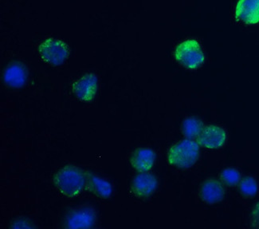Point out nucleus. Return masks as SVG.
I'll list each match as a JSON object with an SVG mask.
<instances>
[{"mask_svg": "<svg viewBox=\"0 0 259 229\" xmlns=\"http://www.w3.org/2000/svg\"><path fill=\"white\" fill-rule=\"evenodd\" d=\"M175 58L179 63L192 70L199 68L205 60L200 45L194 40H186L177 46Z\"/></svg>", "mask_w": 259, "mask_h": 229, "instance_id": "nucleus-3", "label": "nucleus"}, {"mask_svg": "<svg viewBox=\"0 0 259 229\" xmlns=\"http://www.w3.org/2000/svg\"><path fill=\"white\" fill-rule=\"evenodd\" d=\"M235 18L245 24L259 23V0H239Z\"/></svg>", "mask_w": 259, "mask_h": 229, "instance_id": "nucleus-6", "label": "nucleus"}, {"mask_svg": "<svg viewBox=\"0 0 259 229\" xmlns=\"http://www.w3.org/2000/svg\"><path fill=\"white\" fill-rule=\"evenodd\" d=\"M157 186L156 177L149 173H141L132 183V190L140 198H145L154 193Z\"/></svg>", "mask_w": 259, "mask_h": 229, "instance_id": "nucleus-8", "label": "nucleus"}, {"mask_svg": "<svg viewBox=\"0 0 259 229\" xmlns=\"http://www.w3.org/2000/svg\"><path fill=\"white\" fill-rule=\"evenodd\" d=\"M4 81L10 87L20 88L24 86L27 79L26 69L20 63H14L4 72Z\"/></svg>", "mask_w": 259, "mask_h": 229, "instance_id": "nucleus-10", "label": "nucleus"}, {"mask_svg": "<svg viewBox=\"0 0 259 229\" xmlns=\"http://www.w3.org/2000/svg\"><path fill=\"white\" fill-rule=\"evenodd\" d=\"M156 155L149 148H141L134 152L131 164L135 169L141 172L149 171L154 165Z\"/></svg>", "mask_w": 259, "mask_h": 229, "instance_id": "nucleus-12", "label": "nucleus"}, {"mask_svg": "<svg viewBox=\"0 0 259 229\" xmlns=\"http://www.w3.org/2000/svg\"><path fill=\"white\" fill-rule=\"evenodd\" d=\"M98 90V79L94 73H89L73 84V91L78 99L91 102L95 98Z\"/></svg>", "mask_w": 259, "mask_h": 229, "instance_id": "nucleus-5", "label": "nucleus"}, {"mask_svg": "<svg viewBox=\"0 0 259 229\" xmlns=\"http://www.w3.org/2000/svg\"><path fill=\"white\" fill-rule=\"evenodd\" d=\"M226 138V132L222 128L216 126H209L202 130L198 141L205 148H217L224 145Z\"/></svg>", "mask_w": 259, "mask_h": 229, "instance_id": "nucleus-7", "label": "nucleus"}, {"mask_svg": "<svg viewBox=\"0 0 259 229\" xmlns=\"http://www.w3.org/2000/svg\"><path fill=\"white\" fill-rule=\"evenodd\" d=\"M55 184L61 194L68 198H73L82 192L85 177L77 168L66 166L55 175Z\"/></svg>", "mask_w": 259, "mask_h": 229, "instance_id": "nucleus-1", "label": "nucleus"}, {"mask_svg": "<svg viewBox=\"0 0 259 229\" xmlns=\"http://www.w3.org/2000/svg\"><path fill=\"white\" fill-rule=\"evenodd\" d=\"M90 184L94 194L102 198H108L112 194L110 184L103 179L90 175Z\"/></svg>", "mask_w": 259, "mask_h": 229, "instance_id": "nucleus-13", "label": "nucleus"}, {"mask_svg": "<svg viewBox=\"0 0 259 229\" xmlns=\"http://www.w3.org/2000/svg\"><path fill=\"white\" fill-rule=\"evenodd\" d=\"M199 146L195 141L185 140L171 147L167 161L171 166L188 168L193 166L199 157Z\"/></svg>", "mask_w": 259, "mask_h": 229, "instance_id": "nucleus-2", "label": "nucleus"}, {"mask_svg": "<svg viewBox=\"0 0 259 229\" xmlns=\"http://www.w3.org/2000/svg\"><path fill=\"white\" fill-rule=\"evenodd\" d=\"M240 189L242 194L246 196L255 195L257 191V183L252 177H246L242 180Z\"/></svg>", "mask_w": 259, "mask_h": 229, "instance_id": "nucleus-15", "label": "nucleus"}, {"mask_svg": "<svg viewBox=\"0 0 259 229\" xmlns=\"http://www.w3.org/2000/svg\"><path fill=\"white\" fill-rule=\"evenodd\" d=\"M39 53L45 62L54 66H59L69 56V48L64 42L50 38L40 44Z\"/></svg>", "mask_w": 259, "mask_h": 229, "instance_id": "nucleus-4", "label": "nucleus"}, {"mask_svg": "<svg viewBox=\"0 0 259 229\" xmlns=\"http://www.w3.org/2000/svg\"><path fill=\"white\" fill-rule=\"evenodd\" d=\"M252 221L254 227H259V203L253 209L252 213Z\"/></svg>", "mask_w": 259, "mask_h": 229, "instance_id": "nucleus-17", "label": "nucleus"}, {"mask_svg": "<svg viewBox=\"0 0 259 229\" xmlns=\"http://www.w3.org/2000/svg\"><path fill=\"white\" fill-rule=\"evenodd\" d=\"M95 213L89 208L79 209L70 215L68 219L69 228H91L95 221Z\"/></svg>", "mask_w": 259, "mask_h": 229, "instance_id": "nucleus-9", "label": "nucleus"}, {"mask_svg": "<svg viewBox=\"0 0 259 229\" xmlns=\"http://www.w3.org/2000/svg\"><path fill=\"white\" fill-rule=\"evenodd\" d=\"M224 188L218 180H207L201 188V198L207 203H217L224 198Z\"/></svg>", "mask_w": 259, "mask_h": 229, "instance_id": "nucleus-11", "label": "nucleus"}, {"mask_svg": "<svg viewBox=\"0 0 259 229\" xmlns=\"http://www.w3.org/2000/svg\"><path fill=\"white\" fill-rule=\"evenodd\" d=\"M240 178L239 172L234 169H227L222 173V179L226 184L234 185L237 184Z\"/></svg>", "mask_w": 259, "mask_h": 229, "instance_id": "nucleus-16", "label": "nucleus"}, {"mask_svg": "<svg viewBox=\"0 0 259 229\" xmlns=\"http://www.w3.org/2000/svg\"><path fill=\"white\" fill-rule=\"evenodd\" d=\"M203 127V123L200 121L195 118H191L184 121L183 123V133L188 138H195L200 134Z\"/></svg>", "mask_w": 259, "mask_h": 229, "instance_id": "nucleus-14", "label": "nucleus"}]
</instances>
